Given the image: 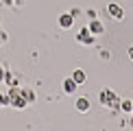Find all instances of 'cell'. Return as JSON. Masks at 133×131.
Masks as SVG:
<instances>
[{"mask_svg":"<svg viewBox=\"0 0 133 131\" xmlns=\"http://www.w3.org/2000/svg\"><path fill=\"white\" fill-rule=\"evenodd\" d=\"M76 42L83 44V46H94V44H96V35H92V31L87 29V26H83V29L76 33Z\"/></svg>","mask_w":133,"mask_h":131,"instance_id":"obj_1","label":"cell"},{"mask_svg":"<svg viewBox=\"0 0 133 131\" xmlns=\"http://www.w3.org/2000/svg\"><path fill=\"white\" fill-rule=\"evenodd\" d=\"M74 107H76V112H79V114H87V112H90V107H92V103H90V98H87V96H79L74 101Z\"/></svg>","mask_w":133,"mask_h":131,"instance_id":"obj_2","label":"cell"},{"mask_svg":"<svg viewBox=\"0 0 133 131\" xmlns=\"http://www.w3.org/2000/svg\"><path fill=\"white\" fill-rule=\"evenodd\" d=\"M107 13L111 15V18H116V20H124V11H122V7H120V4H116V2H109Z\"/></svg>","mask_w":133,"mask_h":131,"instance_id":"obj_3","label":"cell"},{"mask_svg":"<svg viewBox=\"0 0 133 131\" xmlns=\"http://www.w3.org/2000/svg\"><path fill=\"white\" fill-rule=\"evenodd\" d=\"M76 90H79V83H76L72 76H70V79H63V92H65V94L74 96V94H76Z\"/></svg>","mask_w":133,"mask_h":131,"instance_id":"obj_4","label":"cell"},{"mask_svg":"<svg viewBox=\"0 0 133 131\" xmlns=\"http://www.w3.org/2000/svg\"><path fill=\"white\" fill-rule=\"evenodd\" d=\"M87 29L92 31V35H103V33H105V26H103V22L98 20V18L90 20V24H87Z\"/></svg>","mask_w":133,"mask_h":131,"instance_id":"obj_5","label":"cell"},{"mask_svg":"<svg viewBox=\"0 0 133 131\" xmlns=\"http://www.w3.org/2000/svg\"><path fill=\"white\" fill-rule=\"evenodd\" d=\"M74 22H76V20L72 18L70 13H63V15H59V26H61L63 31H70L72 26H74Z\"/></svg>","mask_w":133,"mask_h":131,"instance_id":"obj_6","label":"cell"},{"mask_svg":"<svg viewBox=\"0 0 133 131\" xmlns=\"http://www.w3.org/2000/svg\"><path fill=\"white\" fill-rule=\"evenodd\" d=\"M116 96H118V94H116L114 90H101V105H105V107H107V105L114 101Z\"/></svg>","mask_w":133,"mask_h":131,"instance_id":"obj_7","label":"cell"},{"mask_svg":"<svg viewBox=\"0 0 133 131\" xmlns=\"http://www.w3.org/2000/svg\"><path fill=\"white\" fill-rule=\"evenodd\" d=\"M9 105H13L15 109H24L26 105H29V103H26V98H24V96L20 94V96H15V98H11V101H9Z\"/></svg>","mask_w":133,"mask_h":131,"instance_id":"obj_8","label":"cell"},{"mask_svg":"<svg viewBox=\"0 0 133 131\" xmlns=\"http://www.w3.org/2000/svg\"><path fill=\"white\" fill-rule=\"evenodd\" d=\"M72 79H74L79 85H83L87 81V74H85V70H74V72H72Z\"/></svg>","mask_w":133,"mask_h":131,"instance_id":"obj_9","label":"cell"},{"mask_svg":"<svg viewBox=\"0 0 133 131\" xmlns=\"http://www.w3.org/2000/svg\"><path fill=\"white\" fill-rule=\"evenodd\" d=\"M22 96L26 98V103H35V92L31 87H22Z\"/></svg>","mask_w":133,"mask_h":131,"instance_id":"obj_10","label":"cell"},{"mask_svg":"<svg viewBox=\"0 0 133 131\" xmlns=\"http://www.w3.org/2000/svg\"><path fill=\"white\" fill-rule=\"evenodd\" d=\"M107 107H109V112H111V114H118V112H120V96H116Z\"/></svg>","mask_w":133,"mask_h":131,"instance_id":"obj_11","label":"cell"},{"mask_svg":"<svg viewBox=\"0 0 133 131\" xmlns=\"http://www.w3.org/2000/svg\"><path fill=\"white\" fill-rule=\"evenodd\" d=\"M4 83H7L9 87H11V85H18V76L11 74V72H4Z\"/></svg>","mask_w":133,"mask_h":131,"instance_id":"obj_12","label":"cell"},{"mask_svg":"<svg viewBox=\"0 0 133 131\" xmlns=\"http://www.w3.org/2000/svg\"><path fill=\"white\" fill-rule=\"evenodd\" d=\"M131 107H133V101H120V112L131 114Z\"/></svg>","mask_w":133,"mask_h":131,"instance_id":"obj_13","label":"cell"},{"mask_svg":"<svg viewBox=\"0 0 133 131\" xmlns=\"http://www.w3.org/2000/svg\"><path fill=\"white\" fill-rule=\"evenodd\" d=\"M7 42H9V35H7V33H4L2 29H0V46H4Z\"/></svg>","mask_w":133,"mask_h":131,"instance_id":"obj_14","label":"cell"},{"mask_svg":"<svg viewBox=\"0 0 133 131\" xmlns=\"http://www.w3.org/2000/svg\"><path fill=\"white\" fill-rule=\"evenodd\" d=\"M4 105H9V96L0 92V107H4Z\"/></svg>","mask_w":133,"mask_h":131,"instance_id":"obj_15","label":"cell"},{"mask_svg":"<svg viewBox=\"0 0 133 131\" xmlns=\"http://www.w3.org/2000/svg\"><path fill=\"white\" fill-rule=\"evenodd\" d=\"M85 15H87V20H94V18H96V9H87Z\"/></svg>","mask_w":133,"mask_h":131,"instance_id":"obj_16","label":"cell"},{"mask_svg":"<svg viewBox=\"0 0 133 131\" xmlns=\"http://www.w3.org/2000/svg\"><path fill=\"white\" fill-rule=\"evenodd\" d=\"M81 13H83L81 9H72V11H70V15H72L74 20H76V18H81Z\"/></svg>","mask_w":133,"mask_h":131,"instance_id":"obj_17","label":"cell"},{"mask_svg":"<svg viewBox=\"0 0 133 131\" xmlns=\"http://www.w3.org/2000/svg\"><path fill=\"white\" fill-rule=\"evenodd\" d=\"M4 72H7V70H4L2 66H0V83H2V81H4Z\"/></svg>","mask_w":133,"mask_h":131,"instance_id":"obj_18","label":"cell"},{"mask_svg":"<svg viewBox=\"0 0 133 131\" xmlns=\"http://www.w3.org/2000/svg\"><path fill=\"white\" fill-rule=\"evenodd\" d=\"M129 127H133V116H131V118H129Z\"/></svg>","mask_w":133,"mask_h":131,"instance_id":"obj_19","label":"cell"},{"mask_svg":"<svg viewBox=\"0 0 133 131\" xmlns=\"http://www.w3.org/2000/svg\"><path fill=\"white\" fill-rule=\"evenodd\" d=\"M129 57H131V59H133V48H129Z\"/></svg>","mask_w":133,"mask_h":131,"instance_id":"obj_20","label":"cell"},{"mask_svg":"<svg viewBox=\"0 0 133 131\" xmlns=\"http://www.w3.org/2000/svg\"><path fill=\"white\" fill-rule=\"evenodd\" d=\"M131 114H133V107H131Z\"/></svg>","mask_w":133,"mask_h":131,"instance_id":"obj_21","label":"cell"}]
</instances>
